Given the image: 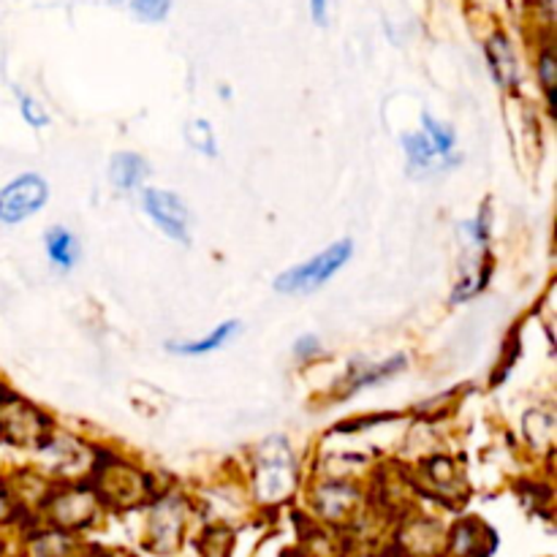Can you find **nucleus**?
<instances>
[{"label": "nucleus", "mask_w": 557, "mask_h": 557, "mask_svg": "<svg viewBox=\"0 0 557 557\" xmlns=\"http://www.w3.org/2000/svg\"><path fill=\"white\" fill-rule=\"evenodd\" d=\"M354 248L357 245H354L351 237H343L337 243L326 245L321 253L310 256L302 264L283 270L275 277V292L283 294V297H308V294H315L354 259Z\"/></svg>", "instance_id": "f257e3e1"}, {"label": "nucleus", "mask_w": 557, "mask_h": 557, "mask_svg": "<svg viewBox=\"0 0 557 557\" xmlns=\"http://www.w3.org/2000/svg\"><path fill=\"white\" fill-rule=\"evenodd\" d=\"M101 506L103 504L96 490L85 487V484L82 487L79 484H63V487L49 493L47 500H44L49 522L63 533L90 528L96 522Z\"/></svg>", "instance_id": "f03ea898"}, {"label": "nucleus", "mask_w": 557, "mask_h": 557, "mask_svg": "<svg viewBox=\"0 0 557 557\" xmlns=\"http://www.w3.org/2000/svg\"><path fill=\"white\" fill-rule=\"evenodd\" d=\"M0 433L16 446L41 449L52 438V422L44 417L41 408L30 406V403L5 392L0 397Z\"/></svg>", "instance_id": "7ed1b4c3"}, {"label": "nucleus", "mask_w": 557, "mask_h": 557, "mask_svg": "<svg viewBox=\"0 0 557 557\" xmlns=\"http://www.w3.org/2000/svg\"><path fill=\"white\" fill-rule=\"evenodd\" d=\"M49 201V183L36 172H22L0 188V223L16 226L41 212Z\"/></svg>", "instance_id": "20e7f679"}, {"label": "nucleus", "mask_w": 557, "mask_h": 557, "mask_svg": "<svg viewBox=\"0 0 557 557\" xmlns=\"http://www.w3.org/2000/svg\"><path fill=\"white\" fill-rule=\"evenodd\" d=\"M141 210L152 226L177 245H190V210L180 194L161 188L141 190Z\"/></svg>", "instance_id": "39448f33"}, {"label": "nucleus", "mask_w": 557, "mask_h": 557, "mask_svg": "<svg viewBox=\"0 0 557 557\" xmlns=\"http://www.w3.org/2000/svg\"><path fill=\"white\" fill-rule=\"evenodd\" d=\"M281 473H297L286 444H283V451H261L256 460V487L264 498H286L297 487V476H281Z\"/></svg>", "instance_id": "423d86ee"}, {"label": "nucleus", "mask_w": 557, "mask_h": 557, "mask_svg": "<svg viewBox=\"0 0 557 557\" xmlns=\"http://www.w3.org/2000/svg\"><path fill=\"white\" fill-rule=\"evenodd\" d=\"M487 60L495 82L504 90L517 92V87H520V60H517L515 44H511V38L504 30H495L487 38Z\"/></svg>", "instance_id": "0eeeda50"}, {"label": "nucleus", "mask_w": 557, "mask_h": 557, "mask_svg": "<svg viewBox=\"0 0 557 557\" xmlns=\"http://www.w3.org/2000/svg\"><path fill=\"white\" fill-rule=\"evenodd\" d=\"M449 549L457 557H490L495 553V531H490L476 517L457 522L451 528Z\"/></svg>", "instance_id": "6e6552de"}, {"label": "nucleus", "mask_w": 557, "mask_h": 557, "mask_svg": "<svg viewBox=\"0 0 557 557\" xmlns=\"http://www.w3.org/2000/svg\"><path fill=\"white\" fill-rule=\"evenodd\" d=\"M183 509H185V504L177 498H163L161 504L152 509L150 542L152 544L163 542L158 553H166V549H172L174 544H177L180 533H183V525H185Z\"/></svg>", "instance_id": "1a4fd4ad"}, {"label": "nucleus", "mask_w": 557, "mask_h": 557, "mask_svg": "<svg viewBox=\"0 0 557 557\" xmlns=\"http://www.w3.org/2000/svg\"><path fill=\"white\" fill-rule=\"evenodd\" d=\"M239 330H243V326H239L237 319L221 321V324H218L210 335L199 337V341L166 343V351L174 354V357H190V359L207 357V354H215V351H221L223 346H228V343L239 335Z\"/></svg>", "instance_id": "9d476101"}, {"label": "nucleus", "mask_w": 557, "mask_h": 557, "mask_svg": "<svg viewBox=\"0 0 557 557\" xmlns=\"http://www.w3.org/2000/svg\"><path fill=\"white\" fill-rule=\"evenodd\" d=\"M406 368H408V357H403V354H395V357H389L386 362L354 364V368L348 370L346 381H343V389H346L343 395H354V392L381 384V381H386V379H392V375L403 373Z\"/></svg>", "instance_id": "9b49d317"}, {"label": "nucleus", "mask_w": 557, "mask_h": 557, "mask_svg": "<svg viewBox=\"0 0 557 557\" xmlns=\"http://www.w3.org/2000/svg\"><path fill=\"white\" fill-rule=\"evenodd\" d=\"M44 250H47V259L63 272H71L79 264L82 245L69 226H49L44 232Z\"/></svg>", "instance_id": "f8f14e48"}, {"label": "nucleus", "mask_w": 557, "mask_h": 557, "mask_svg": "<svg viewBox=\"0 0 557 557\" xmlns=\"http://www.w3.org/2000/svg\"><path fill=\"white\" fill-rule=\"evenodd\" d=\"M359 504V490L348 482H326L315 490V509L326 520H341Z\"/></svg>", "instance_id": "ddd939ff"}, {"label": "nucleus", "mask_w": 557, "mask_h": 557, "mask_svg": "<svg viewBox=\"0 0 557 557\" xmlns=\"http://www.w3.org/2000/svg\"><path fill=\"white\" fill-rule=\"evenodd\" d=\"M147 174H150V163L139 152L125 150L112 156V161H109V183L117 190H136L145 183Z\"/></svg>", "instance_id": "4468645a"}, {"label": "nucleus", "mask_w": 557, "mask_h": 557, "mask_svg": "<svg viewBox=\"0 0 557 557\" xmlns=\"http://www.w3.org/2000/svg\"><path fill=\"white\" fill-rule=\"evenodd\" d=\"M422 134L428 136V141L433 145L438 161H449V156H455L457 150V134L449 123H441L438 117L424 112L422 114Z\"/></svg>", "instance_id": "2eb2a0df"}, {"label": "nucleus", "mask_w": 557, "mask_h": 557, "mask_svg": "<svg viewBox=\"0 0 557 557\" xmlns=\"http://www.w3.org/2000/svg\"><path fill=\"white\" fill-rule=\"evenodd\" d=\"M185 139L188 145L194 147L199 156L205 158H218V139H215V131H212V123L205 117H196L185 125Z\"/></svg>", "instance_id": "dca6fc26"}, {"label": "nucleus", "mask_w": 557, "mask_h": 557, "mask_svg": "<svg viewBox=\"0 0 557 557\" xmlns=\"http://www.w3.org/2000/svg\"><path fill=\"white\" fill-rule=\"evenodd\" d=\"M400 141H403V150H406V158H408V163H411V169H433L435 166L438 156H435L433 145H430L428 136H424L422 131H417V134H406Z\"/></svg>", "instance_id": "f3484780"}, {"label": "nucleus", "mask_w": 557, "mask_h": 557, "mask_svg": "<svg viewBox=\"0 0 557 557\" xmlns=\"http://www.w3.org/2000/svg\"><path fill=\"white\" fill-rule=\"evenodd\" d=\"M536 74H539V82H542V90H544V96H547V101L555 103L557 63H555L553 44H544L542 52H539V58H536Z\"/></svg>", "instance_id": "a211bd4d"}, {"label": "nucleus", "mask_w": 557, "mask_h": 557, "mask_svg": "<svg viewBox=\"0 0 557 557\" xmlns=\"http://www.w3.org/2000/svg\"><path fill=\"white\" fill-rule=\"evenodd\" d=\"M123 3L139 22H163L172 11V0H123Z\"/></svg>", "instance_id": "6ab92c4d"}, {"label": "nucleus", "mask_w": 557, "mask_h": 557, "mask_svg": "<svg viewBox=\"0 0 557 557\" xmlns=\"http://www.w3.org/2000/svg\"><path fill=\"white\" fill-rule=\"evenodd\" d=\"M468 234H471V243L479 245V248H487L490 234H493V210H490V201H484L479 215L473 221L466 223Z\"/></svg>", "instance_id": "aec40b11"}, {"label": "nucleus", "mask_w": 557, "mask_h": 557, "mask_svg": "<svg viewBox=\"0 0 557 557\" xmlns=\"http://www.w3.org/2000/svg\"><path fill=\"white\" fill-rule=\"evenodd\" d=\"M16 98H20L22 120H25V123L30 125V128H47V125H49V114L44 112L41 103H38L33 96H27V92H22V90H16Z\"/></svg>", "instance_id": "412c9836"}, {"label": "nucleus", "mask_w": 557, "mask_h": 557, "mask_svg": "<svg viewBox=\"0 0 557 557\" xmlns=\"http://www.w3.org/2000/svg\"><path fill=\"white\" fill-rule=\"evenodd\" d=\"M319 354H321V341L315 335H302L297 337V343H294V357L302 359V362L319 357Z\"/></svg>", "instance_id": "4be33fe9"}, {"label": "nucleus", "mask_w": 557, "mask_h": 557, "mask_svg": "<svg viewBox=\"0 0 557 557\" xmlns=\"http://www.w3.org/2000/svg\"><path fill=\"white\" fill-rule=\"evenodd\" d=\"M16 517V495L11 493L9 484L0 479V522H11Z\"/></svg>", "instance_id": "5701e85b"}, {"label": "nucleus", "mask_w": 557, "mask_h": 557, "mask_svg": "<svg viewBox=\"0 0 557 557\" xmlns=\"http://www.w3.org/2000/svg\"><path fill=\"white\" fill-rule=\"evenodd\" d=\"M310 3V16H313L315 25L324 27L330 22V0H308Z\"/></svg>", "instance_id": "b1692460"}, {"label": "nucleus", "mask_w": 557, "mask_h": 557, "mask_svg": "<svg viewBox=\"0 0 557 557\" xmlns=\"http://www.w3.org/2000/svg\"><path fill=\"white\" fill-rule=\"evenodd\" d=\"M539 3V9L544 11V14L549 16V20H553V14H555V0H536Z\"/></svg>", "instance_id": "393cba45"}, {"label": "nucleus", "mask_w": 557, "mask_h": 557, "mask_svg": "<svg viewBox=\"0 0 557 557\" xmlns=\"http://www.w3.org/2000/svg\"><path fill=\"white\" fill-rule=\"evenodd\" d=\"M0 441H3V433H0Z\"/></svg>", "instance_id": "a878e982"}]
</instances>
